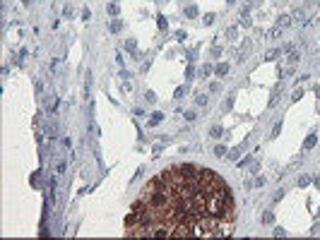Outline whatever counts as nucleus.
I'll return each instance as SVG.
<instances>
[{
  "mask_svg": "<svg viewBox=\"0 0 320 240\" xmlns=\"http://www.w3.org/2000/svg\"><path fill=\"white\" fill-rule=\"evenodd\" d=\"M195 118H198V115H195V110H188V113H185V120H188V123H193Z\"/></svg>",
  "mask_w": 320,
  "mask_h": 240,
  "instance_id": "nucleus-18",
  "label": "nucleus"
},
{
  "mask_svg": "<svg viewBox=\"0 0 320 240\" xmlns=\"http://www.w3.org/2000/svg\"><path fill=\"white\" fill-rule=\"evenodd\" d=\"M109 12H111V14H118V5L111 3V5H109Z\"/></svg>",
  "mask_w": 320,
  "mask_h": 240,
  "instance_id": "nucleus-21",
  "label": "nucleus"
},
{
  "mask_svg": "<svg viewBox=\"0 0 320 240\" xmlns=\"http://www.w3.org/2000/svg\"><path fill=\"white\" fill-rule=\"evenodd\" d=\"M109 29H111V31H113V34H116V31H120V29H123V22H120V19H113V22H111V27H109Z\"/></svg>",
  "mask_w": 320,
  "mask_h": 240,
  "instance_id": "nucleus-6",
  "label": "nucleus"
},
{
  "mask_svg": "<svg viewBox=\"0 0 320 240\" xmlns=\"http://www.w3.org/2000/svg\"><path fill=\"white\" fill-rule=\"evenodd\" d=\"M226 36H229V39H236V29H234V27H231V29L226 31Z\"/></svg>",
  "mask_w": 320,
  "mask_h": 240,
  "instance_id": "nucleus-24",
  "label": "nucleus"
},
{
  "mask_svg": "<svg viewBox=\"0 0 320 240\" xmlns=\"http://www.w3.org/2000/svg\"><path fill=\"white\" fill-rule=\"evenodd\" d=\"M318 5H320V0H318Z\"/></svg>",
  "mask_w": 320,
  "mask_h": 240,
  "instance_id": "nucleus-27",
  "label": "nucleus"
},
{
  "mask_svg": "<svg viewBox=\"0 0 320 240\" xmlns=\"http://www.w3.org/2000/svg\"><path fill=\"white\" fill-rule=\"evenodd\" d=\"M234 228V197L209 168L176 163L152 178L125 218L130 238H224Z\"/></svg>",
  "mask_w": 320,
  "mask_h": 240,
  "instance_id": "nucleus-1",
  "label": "nucleus"
},
{
  "mask_svg": "<svg viewBox=\"0 0 320 240\" xmlns=\"http://www.w3.org/2000/svg\"><path fill=\"white\" fill-rule=\"evenodd\" d=\"M125 48H128V50H132V53H135V50H137V43H135V41H132V39H130V41H125Z\"/></svg>",
  "mask_w": 320,
  "mask_h": 240,
  "instance_id": "nucleus-14",
  "label": "nucleus"
},
{
  "mask_svg": "<svg viewBox=\"0 0 320 240\" xmlns=\"http://www.w3.org/2000/svg\"><path fill=\"white\" fill-rule=\"evenodd\" d=\"M294 19H296V22H301V19H303V12H301V10H298V12H294Z\"/></svg>",
  "mask_w": 320,
  "mask_h": 240,
  "instance_id": "nucleus-25",
  "label": "nucleus"
},
{
  "mask_svg": "<svg viewBox=\"0 0 320 240\" xmlns=\"http://www.w3.org/2000/svg\"><path fill=\"white\" fill-rule=\"evenodd\" d=\"M156 24H159V29H166V19H164V14H156Z\"/></svg>",
  "mask_w": 320,
  "mask_h": 240,
  "instance_id": "nucleus-10",
  "label": "nucleus"
},
{
  "mask_svg": "<svg viewBox=\"0 0 320 240\" xmlns=\"http://www.w3.org/2000/svg\"><path fill=\"white\" fill-rule=\"evenodd\" d=\"M238 22H241V27H250V24H253V22H250V19H248V17H245V14H241V19H238Z\"/></svg>",
  "mask_w": 320,
  "mask_h": 240,
  "instance_id": "nucleus-15",
  "label": "nucleus"
},
{
  "mask_svg": "<svg viewBox=\"0 0 320 240\" xmlns=\"http://www.w3.org/2000/svg\"><path fill=\"white\" fill-rule=\"evenodd\" d=\"M226 3H229V5H231V3H236V0H226Z\"/></svg>",
  "mask_w": 320,
  "mask_h": 240,
  "instance_id": "nucleus-26",
  "label": "nucleus"
},
{
  "mask_svg": "<svg viewBox=\"0 0 320 240\" xmlns=\"http://www.w3.org/2000/svg\"><path fill=\"white\" fill-rule=\"evenodd\" d=\"M274 238H284V235H287V233H284V228H274V233H272Z\"/></svg>",
  "mask_w": 320,
  "mask_h": 240,
  "instance_id": "nucleus-20",
  "label": "nucleus"
},
{
  "mask_svg": "<svg viewBox=\"0 0 320 240\" xmlns=\"http://www.w3.org/2000/svg\"><path fill=\"white\" fill-rule=\"evenodd\" d=\"M214 72H217V77H224L226 72H229V65H226V63H219V65L214 67Z\"/></svg>",
  "mask_w": 320,
  "mask_h": 240,
  "instance_id": "nucleus-2",
  "label": "nucleus"
},
{
  "mask_svg": "<svg viewBox=\"0 0 320 240\" xmlns=\"http://www.w3.org/2000/svg\"><path fill=\"white\" fill-rule=\"evenodd\" d=\"M231 106H234V96H229V99H226V103H224V106H222V108H224V110H229V108H231Z\"/></svg>",
  "mask_w": 320,
  "mask_h": 240,
  "instance_id": "nucleus-17",
  "label": "nucleus"
},
{
  "mask_svg": "<svg viewBox=\"0 0 320 240\" xmlns=\"http://www.w3.org/2000/svg\"><path fill=\"white\" fill-rule=\"evenodd\" d=\"M226 154H229V151H226V146H217V149H214V156H217V159H224Z\"/></svg>",
  "mask_w": 320,
  "mask_h": 240,
  "instance_id": "nucleus-7",
  "label": "nucleus"
},
{
  "mask_svg": "<svg viewBox=\"0 0 320 240\" xmlns=\"http://www.w3.org/2000/svg\"><path fill=\"white\" fill-rule=\"evenodd\" d=\"M222 135H224V130H222L219 125H214V127H212V130H209V137H214V139H219Z\"/></svg>",
  "mask_w": 320,
  "mask_h": 240,
  "instance_id": "nucleus-4",
  "label": "nucleus"
},
{
  "mask_svg": "<svg viewBox=\"0 0 320 240\" xmlns=\"http://www.w3.org/2000/svg\"><path fill=\"white\" fill-rule=\"evenodd\" d=\"M161 118H164V113H159V110H156V113H152V120H149V125H159V123H161Z\"/></svg>",
  "mask_w": 320,
  "mask_h": 240,
  "instance_id": "nucleus-5",
  "label": "nucleus"
},
{
  "mask_svg": "<svg viewBox=\"0 0 320 240\" xmlns=\"http://www.w3.org/2000/svg\"><path fill=\"white\" fill-rule=\"evenodd\" d=\"M145 99H147V103H154V101H156V96L152 94V91H147V94H145Z\"/></svg>",
  "mask_w": 320,
  "mask_h": 240,
  "instance_id": "nucleus-19",
  "label": "nucleus"
},
{
  "mask_svg": "<svg viewBox=\"0 0 320 240\" xmlns=\"http://www.w3.org/2000/svg\"><path fill=\"white\" fill-rule=\"evenodd\" d=\"M185 17H198V7H195V5H190V7L185 10Z\"/></svg>",
  "mask_w": 320,
  "mask_h": 240,
  "instance_id": "nucleus-9",
  "label": "nucleus"
},
{
  "mask_svg": "<svg viewBox=\"0 0 320 240\" xmlns=\"http://www.w3.org/2000/svg\"><path fill=\"white\" fill-rule=\"evenodd\" d=\"M277 55H282V50H277V48L270 50V53H267V60H277Z\"/></svg>",
  "mask_w": 320,
  "mask_h": 240,
  "instance_id": "nucleus-12",
  "label": "nucleus"
},
{
  "mask_svg": "<svg viewBox=\"0 0 320 240\" xmlns=\"http://www.w3.org/2000/svg\"><path fill=\"white\" fill-rule=\"evenodd\" d=\"M209 72H212V67H207V65H205V67L200 70V75H202V77H207V75H209Z\"/></svg>",
  "mask_w": 320,
  "mask_h": 240,
  "instance_id": "nucleus-23",
  "label": "nucleus"
},
{
  "mask_svg": "<svg viewBox=\"0 0 320 240\" xmlns=\"http://www.w3.org/2000/svg\"><path fill=\"white\" fill-rule=\"evenodd\" d=\"M202 22H205L207 27H209V24H214V14H205V17H202Z\"/></svg>",
  "mask_w": 320,
  "mask_h": 240,
  "instance_id": "nucleus-13",
  "label": "nucleus"
},
{
  "mask_svg": "<svg viewBox=\"0 0 320 240\" xmlns=\"http://www.w3.org/2000/svg\"><path fill=\"white\" fill-rule=\"evenodd\" d=\"M315 142H318V137H315V135H308V137H306V144H303V149H313Z\"/></svg>",
  "mask_w": 320,
  "mask_h": 240,
  "instance_id": "nucleus-3",
  "label": "nucleus"
},
{
  "mask_svg": "<svg viewBox=\"0 0 320 240\" xmlns=\"http://www.w3.org/2000/svg\"><path fill=\"white\" fill-rule=\"evenodd\" d=\"M262 221H265V223H272V221H274V214H262Z\"/></svg>",
  "mask_w": 320,
  "mask_h": 240,
  "instance_id": "nucleus-16",
  "label": "nucleus"
},
{
  "mask_svg": "<svg viewBox=\"0 0 320 240\" xmlns=\"http://www.w3.org/2000/svg\"><path fill=\"white\" fill-rule=\"evenodd\" d=\"M289 24H291V17H282V19L277 22V27H279V29H284V27H289Z\"/></svg>",
  "mask_w": 320,
  "mask_h": 240,
  "instance_id": "nucleus-8",
  "label": "nucleus"
},
{
  "mask_svg": "<svg viewBox=\"0 0 320 240\" xmlns=\"http://www.w3.org/2000/svg\"><path fill=\"white\" fill-rule=\"evenodd\" d=\"M308 182H311V178H308V175H301V178H298V187H306Z\"/></svg>",
  "mask_w": 320,
  "mask_h": 240,
  "instance_id": "nucleus-11",
  "label": "nucleus"
},
{
  "mask_svg": "<svg viewBox=\"0 0 320 240\" xmlns=\"http://www.w3.org/2000/svg\"><path fill=\"white\" fill-rule=\"evenodd\" d=\"M241 151H243V146H236V149H234V154H229V156H231V159H236Z\"/></svg>",
  "mask_w": 320,
  "mask_h": 240,
  "instance_id": "nucleus-22",
  "label": "nucleus"
}]
</instances>
